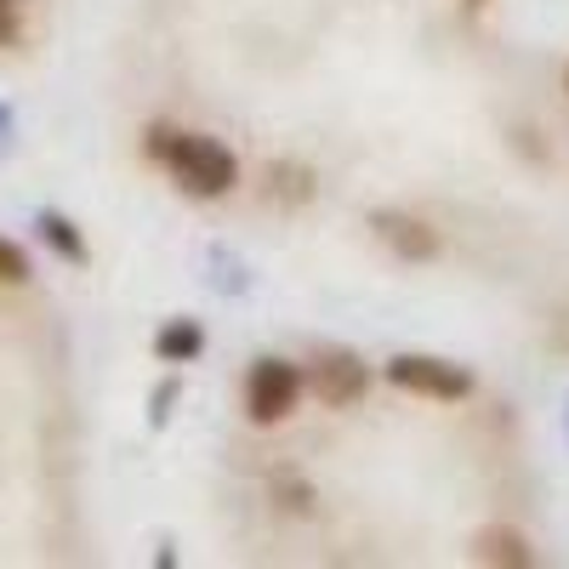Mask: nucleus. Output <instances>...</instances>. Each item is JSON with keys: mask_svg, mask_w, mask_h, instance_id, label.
I'll return each mask as SVG.
<instances>
[{"mask_svg": "<svg viewBox=\"0 0 569 569\" xmlns=\"http://www.w3.org/2000/svg\"><path fill=\"white\" fill-rule=\"evenodd\" d=\"M166 171L188 188V194H200V200L228 194L233 177H240V166H233V154L222 149V142H217V137H194V131H177V137H171Z\"/></svg>", "mask_w": 569, "mask_h": 569, "instance_id": "1", "label": "nucleus"}, {"mask_svg": "<svg viewBox=\"0 0 569 569\" xmlns=\"http://www.w3.org/2000/svg\"><path fill=\"white\" fill-rule=\"evenodd\" d=\"M388 382L405 388V393H421V399H467L472 393V376L450 359H433V353H399L388 359Z\"/></svg>", "mask_w": 569, "mask_h": 569, "instance_id": "2", "label": "nucleus"}, {"mask_svg": "<svg viewBox=\"0 0 569 569\" xmlns=\"http://www.w3.org/2000/svg\"><path fill=\"white\" fill-rule=\"evenodd\" d=\"M302 399V370L297 365H284V359H257L251 370V382H246V410L257 427H273L297 410Z\"/></svg>", "mask_w": 569, "mask_h": 569, "instance_id": "3", "label": "nucleus"}, {"mask_svg": "<svg viewBox=\"0 0 569 569\" xmlns=\"http://www.w3.org/2000/svg\"><path fill=\"white\" fill-rule=\"evenodd\" d=\"M308 388H313V399H319V405H330V410H348V405H359V399H365V388H370V370L359 365V353H348V348H330V353H319V359L308 365Z\"/></svg>", "mask_w": 569, "mask_h": 569, "instance_id": "4", "label": "nucleus"}, {"mask_svg": "<svg viewBox=\"0 0 569 569\" xmlns=\"http://www.w3.org/2000/svg\"><path fill=\"white\" fill-rule=\"evenodd\" d=\"M370 228L382 233V240H388V246H393L405 262H427V257L439 251V233L427 228V222H416V217H399V211H376V217H370Z\"/></svg>", "mask_w": 569, "mask_h": 569, "instance_id": "5", "label": "nucleus"}, {"mask_svg": "<svg viewBox=\"0 0 569 569\" xmlns=\"http://www.w3.org/2000/svg\"><path fill=\"white\" fill-rule=\"evenodd\" d=\"M200 348H206V337H200V325H194V319H171L160 337H154V353H160L166 365H188Z\"/></svg>", "mask_w": 569, "mask_h": 569, "instance_id": "6", "label": "nucleus"}, {"mask_svg": "<svg viewBox=\"0 0 569 569\" xmlns=\"http://www.w3.org/2000/svg\"><path fill=\"white\" fill-rule=\"evenodd\" d=\"M479 558H485V563L525 569V563H530V547H525V536H512V530H485V536H479Z\"/></svg>", "mask_w": 569, "mask_h": 569, "instance_id": "7", "label": "nucleus"}, {"mask_svg": "<svg viewBox=\"0 0 569 569\" xmlns=\"http://www.w3.org/2000/svg\"><path fill=\"white\" fill-rule=\"evenodd\" d=\"M40 233H46V240H52L69 262H86V246H80V233H74V222H69V217L46 211V217H40Z\"/></svg>", "mask_w": 569, "mask_h": 569, "instance_id": "8", "label": "nucleus"}, {"mask_svg": "<svg viewBox=\"0 0 569 569\" xmlns=\"http://www.w3.org/2000/svg\"><path fill=\"white\" fill-rule=\"evenodd\" d=\"M268 182H273V188H268L273 200H308V194H313V177H308L302 166H273Z\"/></svg>", "mask_w": 569, "mask_h": 569, "instance_id": "9", "label": "nucleus"}, {"mask_svg": "<svg viewBox=\"0 0 569 569\" xmlns=\"http://www.w3.org/2000/svg\"><path fill=\"white\" fill-rule=\"evenodd\" d=\"M0 279H7V284H23L29 279V257L12 240H0Z\"/></svg>", "mask_w": 569, "mask_h": 569, "instance_id": "10", "label": "nucleus"}, {"mask_svg": "<svg viewBox=\"0 0 569 569\" xmlns=\"http://www.w3.org/2000/svg\"><path fill=\"white\" fill-rule=\"evenodd\" d=\"M18 29H23V23H18V0H0V46H12Z\"/></svg>", "mask_w": 569, "mask_h": 569, "instance_id": "11", "label": "nucleus"}, {"mask_svg": "<svg viewBox=\"0 0 569 569\" xmlns=\"http://www.w3.org/2000/svg\"><path fill=\"white\" fill-rule=\"evenodd\" d=\"M467 7H485V0H467Z\"/></svg>", "mask_w": 569, "mask_h": 569, "instance_id": "12", "label": "nucleus"}]
</instances>
